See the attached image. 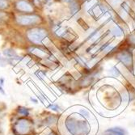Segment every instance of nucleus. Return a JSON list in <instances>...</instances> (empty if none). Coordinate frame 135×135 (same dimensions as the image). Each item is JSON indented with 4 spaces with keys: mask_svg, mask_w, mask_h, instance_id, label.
I'll return each mask as SVG.
<instances>
[{
    "mask_svg": "<svg viewBox=\"0 0 135 135\" xmlns=\"http://www.w3.org/2000/svg\"><path fill=\"white\" fill-rule=\"evenodd\" d=\"M66 131L70 135H89L91 133V125L80 114L76 113L67 116L65 120Z\"/></svg>",
    "mask_w": 135,
    "mask_h": 135,
    "instance_id": "1",
    "label": "nucleus"
},
{
    "mask_svg": "<svg viewBox=\"0 0 135 135\" xmlns=\"http://www.w3.org/2000/svg\"><path fill=\"white\" fill-rule=\"evenodd\" d=\"M12 22L16 26L22 28H30L41 26L45 23L43 16L39 13L12 14Z\"/></svg>",
    "mask_w": 135,
    "mask_h": 135,
    "instance_id": "2",
    "label": "nucleus"
},
{
    "mask_svg": "<svg viewBox=\"0 0 135 135\" xmlns=\"http://www.w3.org/2000/svg\"><path fill=\"white\" fill-rule=\"evenodd\" d=\"M25 39L33 45H42L44 40H45L50 34V31L43 25L27 28L24 31Z\"/></svg>",
    "mask_w": 135,
    "mask_h": 135,
    "instance_id": "3",
    "label": "nucleus"
},
{
    "mask_svg": "<svg viewBox=\"0 0 135 135\" xmlns=\"http://www.w3.org/2000/svg\"><path fill=\"white\" fill-rule=\"evenodd\" d=\"M12 7L15 13L17 14L37 13L36 6L30 0H16L12 3Z\"/></svg>",
    "mask_w": 135,
    "mask_h": 135,
    "instance_id": "4",
    "label": "nucleus"
},
{
    "mask_svg": "<svg viewBox=\"0 0 135 135\" xmlns=\"http://www.w3.org/2000/svg\"><path fill=\"white\" fill-rule=\"evenodd\" d=\"M32 129V122L26 117L18 119L12 126L14 135H28Z\"/></svg>",
    "mask_w": 135,
    "mask_h": 135,
    "instance_id": "5",
    "label": "nucleus"
},
{
    "mask_svg": "<svg viewBox=\"0 0 135 135\" xmlns=\"http://www.w3.org/2000/svg\"><path fill=\"white\" fill-rule=\"evenodd\" d=\"M117 58L122 63H124L125 66H130L133 65V58H132V54L127 51H123L120 52L117 54Z\"/></svg>",
    "mask_w": 135,
    "mask_h": 135,
    "instance_id": "6",
    "label": "nucleus"
},
{
    "mask_svg": "<svg viewBox=\"0 0 135 135\" xmlns=\"http://www.w3.org/2000/svg\"><path fill=\"white\" fill-rule=\"evenodd\" d=\"M12 21V14L7 11H0V26H6Z\"/></svg>",
    "mask_w": 135,
    "mask_h": 135,
    "instance_id": "7",
    "label": "nucleus"
},
{
    "mask_svg": "<svg viewBox=\"0 0 135 135\" xmlns=\"http://www.w3.org/2000/svg\"><path fill=\"white\" fill-rule=\"evenodd\" d=\"M104 134L105 135H126V133L124 129H122L119 127H114V128H110L106 129Z\"/></svg>",
    "mask_w": 135,
    "mask_h": 135,
    "instance_id": "8",
    "label": "nucleus"
},
{
    "mask_svg": "<svg viewBox=\"0 0 135 135\" xmlns=\"http://www.w3.org/2000/svg\"><path fill=\"white\" fill-rule=\"evenodd\" d=\"M3 54L5 57H7V58H11V59H16V60H19L20 57L17 55L16 52L13 50V49H5V50L3 51Z\"/></svg>",
    "mask_w": 135,
    "mask_h": 135,
    "instance_id": "9",
    "label": "nucleus"
},
{
    "mask_svg": "<svg viewBox=\"0 0 135 135\" xmlns=\"http://www.w3.org/2000/svg\"><path fill=\"white\" fill-rule=\"evenodd\" d=\"M57 120V117L55 115H50L43 120L42 124L44 126H51V125H54V123H56Z\"/></svg>",
    "mask_w": 135,
    "mask_h": 135,
    "instance_id": "10",
    "label": "nucleus"
},
{
    "mask_svg": "<svg viewBox=\"0 0 135 135\" xmlns=\"http://www.w3.org/2000/svg\"><path fill=\"white\" fill-rule=\"evenodd\" d=\"M79 9H80V7L77 2L73 0L71 3H70V11L71 16H75V14H77Z\"/></svg>",
    "mask_w": 135,
    "mask_h": 135,
    "instance_id": "11",
    "label": "nucleus"
},
{
    "mask_svg": "<svg viewBox=\"0 0 135 135\" xmlns=\"http://www.w3.org/2000/svg\"><path fill=\"white\" fill-rule=\"evenodd\" d=\"M112 34L116 36V37H121L122 36H123L124 32H123V30L122 28L119 26V25H117L115 26L113 29H112Z\"/></svg>",
    "mask_w": 135,
    "mask_h": 135,
    "instance_id": "12",
    "label": "nucleus"
},
{
    "mask_svg": "<svg viewBox=\"0 0 135 135\" xmlns=\"http://www.w3.org/2000/svg\"><path fill=\"white\" fill-rule=\"evenodd\" d=\"M17 113L20 114V115H22L23 117H28L30 113H29V109L25 108V107H23V106H20L17 108Z\"/></svg>",
    "mask_w": 135,
    "mask_h": 135,
    "instance_id": "13",
    "label": "nucleus"
},
{
    "mask_svg": "<svg viewBox=\"0 0 135 135\" xmlns=\"http://www.w3.org/2000/svg\"><path fill=\"white\" fill-rule=\"evenodd\" d=\"M11 7L9 0H0V11H7Z\"/></svg>",
    "mask_w": 135,
    "mask_h": 135,
    "instance_id": "14",
    "label": "nucleus"
},
{
    "mask_svg": "<svg viewBox=\"0 0 135 135\" xmlns=\"http://www.w3.org/2000/svg\"><path fill=\"white\" fill-rule=\"evenodd\" d=\"M79 114L83 118L87 119V120H91V113H90V112L88 111V110H87L86 108H81V109H79Z\"/></svg>",
    "mask_w": 135,
    "mask_h": 135,
    "instance_id": "15",
    "label": "nucleus"
},
{
    "mask_svg": "<svg viewBox=\"0 0 135 135\" xmlns=\"http://www.w3.org/2000/svg\"><path fill=\"white\" fill-rule=\"evenodd\" d=\"M109 74L111 75L114 76V77H119L120 75V71L118 70V69L116 66H113V67H112L111 69L109 70Z\"/></svg>",
    "mask_w": 135,
    "mask_h": 135,
    "instance_id": "16",
    "label": "nucleus"
},
{
    "mask_svg": "<svg viewBox=\"0 0 135 135\" xmlns=\"http://www.w3.org/2000/svg\"><path fill=\"white\" fill-rule=\"evenodd\" d=\"M48 108H50V109H52V110H54V111H56V112H58V111H60V110H61L60 107H59L57 104H56L49 105Z\"/></svg>",
    "mask_w": 135,
    "mask_h": 135,
    "instance_id": "17",
    "label": "nucleus"
},
{
    "mask_svg": "<svg viewBox=\"0 0 135 135\" xmlns=\"http://www.w3.org/2000/svg\"><path fill=\"white\" fill-rule=\"evenodd\" d=\"M121 7H122V9H123L126 13L129 11V6H128V4L126 3H123L121 4Z\"/></svg>",
    "mask_w": 135,
    "mask_h": 135,
    "instance_id": "18",
    "label": "nucleus"
},
{
    "mask_svg": "<svg viewBox=\"0 0 135 135\" xmlns=\"http://www.w3.org/2000/svg\"><path fill=\"white\" fill-rule=\"evenodd\" d=\"M98 31H99V29H95V30L94 32H91V34L89 35V36H88V37L87 41H89V40H91V38L93 37V36H95V34H96V33L98 32Z\"/></svg>",
    "mask_w": 135,
    "mask_h": 135,
    "instance_id": "19",
    "label": "nucleus"
},
{
    "mask_svg": "<svg viewBox=\"0 0 135 135\" xmlns=\"http://www.w3.org/2000/svg\"><path fill=\"white\" fill-rule=\"evenodd\" d=\"M30 100L32 102H33L34 104H37L38 103V100H36V99H35V98H32V97H30Z\"/></svg>",
    "mask_w": 135,
    "mask_h": 135,
    "instance_id": "20",
    "label": "nucleus"
},
{
    "mask_svg": "<svg viewBox=\"0 0 135 135\" xmlns=\"http://www.w3.org/2000/svg\"><path fill=\"white\" fill-rule=\"evenodd\" d=\"M0 93L3 94V95H6V92H5V91L3 90V87H2L1 85H0Z\"/></svg>",
    "mask_w": 135,
    "mask_h": 135,
    "instance_id": "21",
    "label": "nucleus"
},
{
    "mask_svg": "<svg viewBox=\"0 0 135 135\" xmlns=\"http://www.w3.org/2000/svg\"><path fill=\"white\" fill-rule=\"evenodd\" d=\"M4 82H5V79L3 78H0V85H1L2 87L4 85Z\"/></svg>",
    "mask_w": 135,
    "mask_h": 135,
    "instance_id": "22",
    "label": "nucleus"
},
{
    "mask_svg": "<svg viewBox=\"0 0 135 135\" xmlns=\"http://www.w3.org/2000/svg\"><path fill=\"white\" fill-rule=\"evenodd\" d=\"M47 135H57V133H55L54 131H51V132L49 133Z\"/></svg>",
    "mask_w": 135,
    "mask_h": 135,
    "instance_id": "23",
    "label": "nucleus"
},
{
    "mask_svg": "<svg viewBox=\"0 0 135 135\" xmlns=\"http://www.w3.org/2000/svg\"><path fill=\"white\" fill-rule=\"evenodd\" d=\"M130 40H131V41H132L133 44H135V36H131V38H130Z\"/></svg>",
    "mask_w": 135,
    "mask_h": 135,
    "instance_id": "24",
    "label": "nucleus"
},
{
    "mask_svg": "<svg viewBox=\"0 0 135 135\" xmlns=\"http://www.w3.org/2000/svg\"><path fill=\"white\" fill-rule=\"evenodd\" d=\"M62 2H64V3H71L73 0H62Z\"/></svg>",
    "mask_w": 135,
    "mask_h": 135,
    "instance_id": "25",
    "label": "nucleus"
},
{
    "mask_svg": "<svg viewBox=\"0 0 135 135\" xmlns=\"http://www.w3.org/2000/svg\"><path fill=\"white\" fill-rule=\"evenodd\" d=\"M9 1H10L11 3V2H12V3H13L14 1H16V0H9Z\"/></svg>",
    "mask_w": 135,
    "mask_h": 135,
    "instance_id": "26",
    "label": "nucleus"
},
{
    "mask_svg": "<svg viewBox=\"0 0 135 135\" xmlns=\"http://www.w3.org/2000/svg\"><path fill=\"white\" fill-rule=\"evenodd\" d=\"M36 1H37V2H41V1H43V0H36Z\"/></svg>",
    "mask_w": 135,
    "mask_h": 135,
    "instance_id": "27",
    "label": "nucleus"
}]
</instances>
